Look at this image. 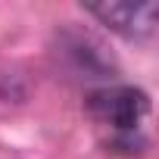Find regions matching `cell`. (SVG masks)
I'll use <instances>...</instances> for the list:
<instances>
[{
    "label": "cell",
    "mask_w": 159,
    "mask_h": 159,
    "mask_svg": "<svg viewBox=\"0 0 159 159\" xmlns=\"http://www.w3.org/2000/svg\"><path fill=\"white\" fill-rule=\"evenodd\" d=\"M84 13H91L100 25H106L109 31L122 34V38H150L156 31V16H159V3H84Z\"/></svg>",
    "instance_id": "cell-2"
},
{
    "label": "cell",
    "mask_w": 159,
    "mask_h": 159,
    "mask_svg": "<svg viewBox=\"0 0 159 159\" xmlns=\"http://www.w3.org/2000/svg\"><path fill=\"white\" fill-rule=\"evenodd\" d=\"M88 112L116 131V147L131 150L137 140V128L150 112V97L140 88L131 84H116V88H103L94 91L88 97Z\"/></svg>",
    "instance_id": "cell-1"
}]
</instances>
